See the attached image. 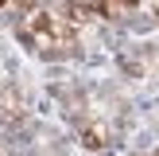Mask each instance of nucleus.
<instances>
[{
    "mask_svg": "<svg viewBox=\"0 0 159 156\" xmlns=\"http://www.w3.org/2000/svg\"><path fill=\"white\" fill-rule=\"evenodd\" d=\"M85 148H101V133L97 129H85V140H82Z\"/></svg>",
    "mask_w": 159,
    "mask_h": 156,
    "instance_id": "obj_1",
    "label": "nucleus"
},
{
    "mask_svg": "<svg viewBox=\"0 0 159 156\" xmlns=\"http://www.w3.org/2000/svg\"><path fill=\"white\" fill-rule=\"evenodd\" d=\"M4 4H8V0H0V8H4Z\"/></svg>",
    "mask_w": 159,
    "mask_h": 156,
    "instance_id": "obj_2",
    "label": "nucleus"
},
{
    "mask_svg": "<svg viewBox=\"0 0 159 156\" xmlns=\"http://www.w3.org/2000/svg\"><path fill=\"white\" fill-rule=\"evenodd\" d=\"M155 156H159V152H155Z\"/></svg>",
    "mask_w": 159,
    "mask_h": 156,
    "instance_id": "obj_3",
    "label": "nucleus"
}]
</instances>
